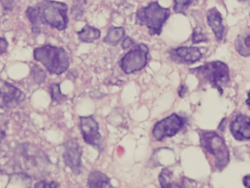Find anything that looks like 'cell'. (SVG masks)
<instances>
[{"instance_id": "cell-5", "label": "cell", "mask_w": 250, "mask_h": 188, "mask_svg": "<svg viewBox=\"0 0 250 188\" xmlns=\"http://www.w3.org/2000/svg\"><path fill=\"white\" fill-rule=\"evenodd\" d=\"M201 146L207 152L215 157L216 167L219 170L224 169L230 161L229 149L223 138L214 131H204L200 134Z\"/></svg>"}, {"instance_id": "cell-16", "label": "cell", "mask_w": 250, "mask_h": 188, "mask_svg": "<svg viewBox=\"0 0 250 188\" xmlns=\"http://www.w3.org/2000/svg\"><path fill=\"white\" fill-rule=\"evenodd\" d=\"M236 51L242 57L250 56V27L239 34L235 41Z\"/></svg>"}, {"instance_id": "cell-33", "label": "cell", "mask_w": 250, "mask_h": 188, "mask_svg": "<svg viewBox=\"0 0 250 188\" xmlns=\"http://www.w3.org/2000/svg\"><path fill=\"white\" fill-rule=\"evenodd\" d=\"M246 104L247 105H248V106H249L250 108V90L249 93H248V100H247L246 101Z\"/></svg>"}, {"instance_id": "cell-10", "label": "cell", "mask_w": 250, "mask_h": 188, "mask_svg": "<svg viewBox=\"0 0 250 188\" xmlns=\"http://www.w3.org/2000/svg\"><path fill=\"white\" fill-rule=\"evenodd\" d=\"M26 95L20 89L0 79V108H13L23 102Z\"/></svg>"}, {"instance_id": "cell-25", "label": "cell", "mask_w": 250, "mask_h": 188, "mask_svg": "<svg viewBox=\"0 0 250 188\" xmlns=\"http://www.w3.org/2000/svg\"><path fill=\"white\" fill-rule=\"evenodd\" d=\"M7 120L5 116L0 114V143H1L6 136V129H7Z\"/></svg>"}, {"instance_id": "cell-15", "label": "cell", "mask_w": 250, "mask_h": 188, "mask_svg": "<svg viewBox=\"0 0 250 188\" xmlns=\"http://www.w3.org/2000/svg\"><path fill=\"white\" fill-rule=\"evenodd\" d=\"M87 184L89 188H113L109 177L99 171L89 174Z\"/></svg>"}, {"instance_id": "cell-1", "label": "cell", "mask_w": 250, "mask_h": 188, "mask_svg": "<svg viewBox=\"0 0 250 188\" xmlns=\"http://www.w3.org/2000/svg\"><path fill=\"white\" fill-rule=\"evenodd\" d=\"M14 161L21 174L35 179L49 174L52 166L49 158L41 149L29 143L18 145L15 149Z\"/></svg>"}, {"instance_id": "cell-7", "label": "cell", "mask_w": 250, "mask_h": 188, "mask_svg": "<svg viewBox=\"0 0 250 188\" xmlns=\"http://www.w3.org/2000/svg\"><path fill=\"white\" fill-rule=\"evenodd\" d=\"M149 48L145 43L133 45L119 61V65L123 72L129 75L141 71L148 64Z\"/></svg>"}, {"instance_id": "cell-2", "label": "cell", "mask_w": 250, "mask_h": 188, "mask_svg": "<svg viewBox=\"0 0 250 188\" xmlns=\"http://www.w3.org/2000/svg\"><path fill=\"white\" fill-rule=\"evenodd\" d=\"M170 13V8L162 7L158 1H151L137 10L135 23L146 26L151 36H160Z\"/></svg>"}, {"instance_id": "cell-11", "label": "cell", "mask_w": 250, "mask_h": 188, "mask_svg": "<svg viewBox=\"0 0 250 188\" xmlns=\"http://www.w3.org/2000/svg\"><path fill=\"white\" fill-rule=\"evenodd\" d=\"M64 158L65 165L71 169L73 174H80L82 168V147L76 139H70L64 144Z\"/></svg>"}, {"instance_id": "cell-26", "label": "cell", "mask_w": 250, "mask_h": 188, "mask_svg": "<svg viewBox=\"0 0 250 188\" xmlns=\"http://www.w3.org/2000/svg\"><path fill=\"white\" fill-rule=\"evenodd\" d=\"M60 185L55 181H47L41 180L35 185V188H59Z\"/></svg>"}, {"instance_id": "cell-23", "label": "cell", "mask_w": 250, "mask_h": 188, "mask_svg": "<svg viewBox=\"0 0 250 188\" xmlns=\"http://www.w3.org/2000/svg\"><path fill=\"white\" fill-rule=\"evenodd\" d=\"M195 0H173V11L179 14H186V11Z\"/></svg>"}, {"instance_id": "cell-27", "label": "cell", "mask_w": 250, "mask_h": 188, "mask_svg": "<svg viewBox=\"0 0 250 188\" xmlns=\"http://www.w3.org/2000/svg\"><path fill=\"white\" fill-rule=\"evenodd\" d=\"M83 14V10L81 6L75 4L71 8V15L75 20H80Z\"/></svg>"}, {"instance_id": "cell-29", "label": "cell", "mask_w": 250, "mask_h": 188, "mask_svg": "<svg viewBox=\"0 0 250 188\" xmlns=\"http://www.w3.org/2000/svg\"><path fill=\"white\" fill-rule=\"evenodd\" d=\"M8 48V42L4 38H0V55L7 51Z\"/></svg>"}, {"instance_id": "cell-6", "label": "cell", "mask_w": 250, "mask_h": 188, "mask_svg": "<svg viewBox=\"0 0 250 188\" xmlns=\"http://www.w3.org/2000/svg\"><path fill=\"white\" fill-rule=\"evenodd\" d=\"M190 72L217 87L220 92L222 86L227 84L230 80L229 67L226 63L220 61L206 63L196 68L191 69Z\"/></svg>"}, {"instance_id": "cell-32", "label": "cell", "mask_w": 250, "mask_h": 188, "mask_svg": "<svg viewBox=\"0 0 250 188\" xmlns=\"http://www.w3.org/2000/svg\"><path fill=\"white\" fill-rule=\"evenodd\" d=\"M243 183L245 188H250V175H247L244 177Z\"/></svg>"}, {"instance_id": "cell-9", "label": "cell", "mask_w": 250, "mask_h": 188, "mask_svg": "<svg viewBox=\"0 0 250 188\" xmlns=\"http://www.w3.org/2000/svg\"><path fill=\"white\" fill-rule=\"evenodd\" d=\"M80 128L83 140L87 145L98 149L104 150V141L99 131V125L93 116L80 117Z\"/></svg>"}, {"instance_id": "cell-28", "label": "cell", "mask_w": 250, "mask_h": 188, "mask_svg": "<svg viewBox=\"0 0 250 188\" xmlns=\"http://www.w3.org/2000/svg\"><path fill=\"white\" fill-rule=\"evenodd\" d=\"M135 45V41L130 37H126L123 40V43H122V48L123 50H126L128 48H132L133 45Z\"/></svg>"}, {"instance_id": "cell-30", "label": "cell", "mask_w": 250, "mask_h": 188, "mask_svg": "<svg viewBox=\"0 0 250 188\" xmlns=\"http://www.w3.org/2000/svg\"><path fill=\"white\" fill-rule=\"evenodd\" d=\"M13 1L14 0H1V4L4 7V10H11L13 9Z\"/></svg>"}, {"instance_id": "cell-22", "label": "cell", "mask_w": 250, "mask_h": 188, "mask_svg": "<svg viewBox=\"0 0 250 188\" xmlns=\"http://www.w3.org/2000/svg\"><path fill=\"white\" fill-rule=\"evenodd\" d=\"M31 74H32V78H33L34 82L38 85L43 83L45 79H46V73L38 64H35L32 67Z\"/></svg>"}, {"instance_id": "cell-14", "label": "cell", "mask_w": 250, "mask_h": 188, "mask_svg": "<svg viewBox=\"0 0 250 188\" xmlns=\"http://www.w3.org/2000/svg\"><path fill=\"white\" fill-rule=\"evenodd\" d=\"M207 23L214 32V36L218 42L224 38L225 27L223 26V17L217 8L210 9L207 13Z\"/></svg>"}, {"instance_id": "cell-17", "label": "cell", "mask_w": 250, "mask_h": 188, "mask_svg": "<svg viewBox=\"0 0 250 188\" xmlns=\"http://www.w3.org/2000/svg\"><path fill=\"white\" fill-rule=\"evenodd\" d=\"M78 38L79 41L86 43H92L98 41L101 38V30L98 28L94 27L90 25L86 24L82 28V30L77 32Z\"/></svg>"}, {"instance_id": "cell-21", "label": "cell", "mask_w": 250, "mask_h": 188, "mask_svg": "<svg viewBox=\"0 0 250 188\" xmlns=\"http://www.w3.org/2000/svg\"><path fill=\"white\" fill-rule=\"evenodd\" d=\"M173 172L168 168H164L159 176V182L162 188H171L173 183H171V177Z\"/></svg>"}, {"instance_id": "cell-3", "label": "cell", "mask_w": 250, "mask_h": 188, "mask_svg": "<svg viewBox=\"0 0 250 188\" xmlns=\"http://www.w3.org/2000/svg\"><path fill=\"white\" fill-rule=\"evenodd\" d=\"M34 59L41 63L51 74H62L70 66L68 54L62 47L45 45L34 50Z\"/></svg>"}, {"instance_id": "cell-12", "label": "cell", "mask_w": 250, "mask_h": 188, "mask_svg": "<svg viewBox=\"0 0 250 188\" xmlns=\"http://www.w3.org/2000/svg\"><path fill=\"white\" fill-rule=\"evenodd\" d=\"M172 61L177 64H193L202 59L201 49L195 46H180L167 52Z\"/></svg>"}, {"instance_id": "cell-19", "label": "cell", "mask_w": 250, "mask_h": 188, "mask_svg": "<svg viewBox=\"0 0 250 188\" xmlns=\"http://www.w3.org/2000/svg\"><path fill=\"white\" fill-rule=\"evenodd\" d=\"M26 16L32 24V30L34 34H40L41 32V25L38 18V12L35 6L28 7L26 11Z\"/></svg>"}, {"instance_id": "cell-8", "label": "cell", "mask_w": 250, "mask_h": 188, "mask_svg": "<svg viewBox=\"0 0 250 188\" xmlns=\"http://www.w3.org/2000/svg\"><path fill=\"white\" fill-rule=\"evenodd\" d=\"M185 124V120L177 114H172L161 121L156 123L152 135L157 141H163L165 138L176 136Z\"/></svg>"}, {"instance_id": "cell-4", "label": "cell", "mask_w": 250, "mask_h": 188, "mask_svg": "<svg viewBox=\"0 0 250 188\" xmlns=\"http://www.w3.org/2000/svg\"><path fill=\"white\" fill-rule=\"evenodd\" d=\"M41 25H48L59 31L67 29L68 7L65 3L54 0H42L35 5Z\"/></svg>"}, {"instance_id": "cell-13", "label": "cell", "mask_w": 250, "mask_h": 188, "mask_svg": "<svg viewBox=\"0 0 250 188\" xmlns=\"http://www.w3.org/2000/svg\"><path fill=\"white\" fill-rule=\"evenodd\" d=\"M230 129L232 135L236 140H249L250 139V117L244 114H239L232 122Z\"/></svg>"}, {"instance_id": "cell-24", "label": "cell", "mask_w": 250, "mask_h": 188, "mask_svg": "<svg viewBox=\"0 0 250 188\" xmlns=\"http://www.w3.org/2000/svg\"><path fill=\"white\" fill-rule=\"evenodd\" d=\"M208 41V38L206 36L205 34L203 32L202 29L196 27L194 29L192 35V42L193 44L201 43Z\"/></svg>"}, {"instance_id": "cell-20", "label": "cell", "mask_w": 250, "mask_h": 188, "mask_svg": "<svg viewBox=\"0 0 250 188\" xmlns=\"http://www.w3.org/2000/svg\"><path fill=\"white\" fill-rule=\"evenodd\" d=\"M51 100L56 104H62L67 99V95L62 93L60 84H52L49 88Z\"/></svg>"}, {"instance_id": "cell-18", "label": "cell", "mask_w": 250, "mask_h": 188, "mask_svg": "<svg viewBox=\"0 0 250 188\" xmlns=\"http://www.w3.org/2000/svg\"><path fill=\"white\" fill-rule=\"evenodd\" d=\"M125 29L123 26H111L108 28L106 35L104 38V42L107 45L116 46L125 38Z\"/></svg>"}, {"instance_id": "cell-31", "label": "cell", "mask_w": 250, "mask_h": 188, "mask_svg": "<svg viewBox=\"0 0 250 188\" xmlns=\"http://www.w3.org/2000/svg\"><path fill=\"white\" fill-rule=\"evenodd\" d=\"M188 88L187 86V85L185 84H182L180 85L179 86V89H178V94H179V96L180 98H183L186 95L187 92H188Z\"/></svg>"}]
</instances>
